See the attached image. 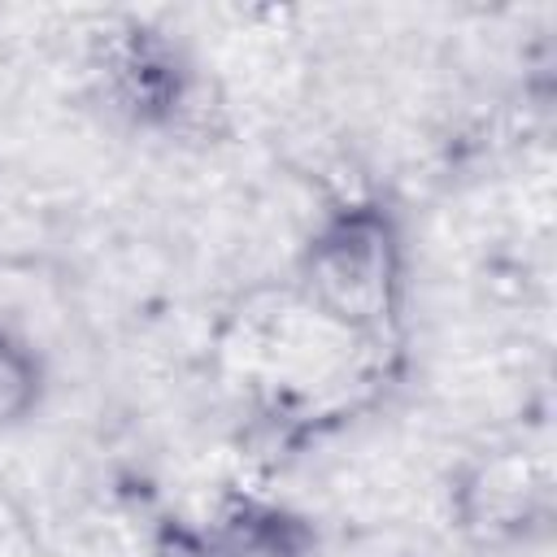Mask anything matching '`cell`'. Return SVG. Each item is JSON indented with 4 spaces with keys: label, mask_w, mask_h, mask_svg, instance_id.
Segmentation results:
<instances>
[{
    "label": "cell",
    "mask_w": 557,
    "mask_h": 557,
    "mask_svg": "<svg viewBox=\"0 0 557 557\" xmlns=\"http://www.w3.org/2000/svg\"><path fill=\"white\" fill-rule=\"evenodd\" d=\"M540 496V483H531L527 466L522 461H492L483 466L470 487H466V500H470V518H487L492 531H505V527H518L531 505Z\"/></svg>",
    "instance_id": "obj_2"
},
{
    "label": "cell",
    "mask_w": 557,
    "mask_h": 557,
    "mask_svg": "<svg viewBox=\"0 0 557 557\" xmlns=\"http://www.w3.org/2000/svg\"><path fill=\"white\" fill-rule=\"evenodd\" d=\"M296 527L278 513H235L213 531L209 557H300Z\"/></svg>",
    "instance_id": "obj_3"
},
{
    "label": "cell",
    "mask_w": 557,
    "mask_h": 557,
    "mask_svg": "<svg viewBox=\"0 0 557 557\" xmlns=\"http://www.w3.org/2000/svg\"><path fill=\"white\" fill-rule=\"evenodd\" d=\"M39 392H44V366L35 348L9 326H0V426L30 418L39 405Z\"/></svg>",
    "instance_id": "obj_4"
},
{
    "label": "cell",
    "mask_w": 557,
    "mask_h": 557,
    "mask_svg": "<svg viewBox=\"0 0 557 557\" xmlns=\"http://www.w3.org/2000/svg\"><path fill=\"white\" fill-rule=\"evenodd\" d=\"M309 305L344 326L374 331L392 318L400 292V244L383 209L348 205L309 239L300 261Z\"/></svg>",
    "instance_id": "obj_1"
}]
</instances>
